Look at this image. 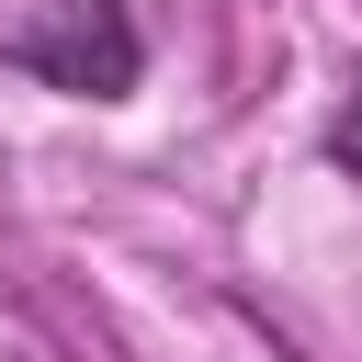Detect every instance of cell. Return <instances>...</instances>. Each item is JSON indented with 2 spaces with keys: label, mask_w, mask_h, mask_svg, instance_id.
Listing matches in <instances>:
<instances>
[{
  "label": "cell",
  "mask_w": 362,
  "mask_h": 362,
  "mask_svg": "<svg viewBox=\"0 0 362 362\" xmlns=\"http://www.w3.org/2000/svg\"><path fill=\"white\" fill-rule=\"evenodd\" d=\"M317 158H328L339 181H362V79L328 102V124H317Z\"/></svg>",
  "instance_id": "obj_2"
},
{
  "label": "cell",
  "mask_w": 362,
  "mask_h": 362,
  "mask_svg": "<svg viewBox=\"0 0 362 362\" xmlns=\"http://www.w3.org/2000/svg\"><path fill=\"white\" fill-rule=\"evenodd\" d=\"M0 68H23L57 102H124L147 79V23L136 0H23L0 23Z\"/></svg>",
  "instance_id": "obj_1"
}]
</instances>
